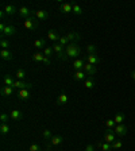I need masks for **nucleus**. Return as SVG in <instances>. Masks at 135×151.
Instances as JSON below:
<instances>
[{
	"label": "nucleus",
	"instance_id": "nucleus-34",
	"mask_svg": "<svg viewBox=\"0 0 135 151\" xmlns=\"http://www.w3.org/2000/svg\"><path fill=\"white\" fill-rule=\"evenodd\" d=\"M9 119H11V116H8L7 113H1V115H0V122H1V124H8Z\"/></svg>",
	"mask_w": 135,
	"mask_h": 151
},
{
	"label": "nucleus",
	"instance_id": "nucleus-46",
	"mask_svg": "<svg viewBox=\"0 0 135 151\" xmlns=\"http://www.w3.org/2000/svg\"><path fill=\"white\" fill-rule=\"evenodd\" d=\"M131 77H132V80H134V81H135V70L131 73Z\"/></svg>",
	"mask_w": 135,
	"mask_h": 151
},
{
	"label": "nucleus",
	"instance_id": "nucleus-3",
	"mask_svg": "<svg viewBox=\"0 0 135 151\" xmlns=\"http://www.w3.org/2000/svg\"><path fill=\"white\" fill-rule=\"evenodd\" d=\"M104 140L107 142V143H110V145H112L113 142L116 140V134L113 132V129H105V132H104Z\"/></svg>",
	"mask_w": 135,
	"mask_h": 151
},
{
	"label": "nucleus",
	"instance_id": "nucleus-23",
	"mask_svg": "<svg viewBox=\"0 0 135 151\" xmlns=\"http://www.w3.org/2000/svg\"><path fill=\"white\" fill-rule=\"evenodd\" d=\"M43 58H45L43 51H35V53L32 54V61H34V62H42Z\"/></svg>",
	"mask_w": 135,
	"mask_h": 151
},
{
	"label": "nucleus",
	"instance_id": "nucleus-38",
	"mask_svg": "<svg viewBox=\"0 0 135 151\" xmlns=\"http://www.w3.org/2000/svg\"><path fill=\"white\" fill-rule=\"evenodd\" d=\"M73 14H76V15H81L82 14V8L79 4H73Z\"/></svg>",
	"mask_w": 135,
	"mask_h": 151
},
{
	"label": "nucleus",
	"instance_id": "nucleus-8",
	"mask_svg": "<svg viewBox=\"0 0 135 151\" xmlns=\"http://www.w3.org/2000/svg\"><path fill=\"white\" fill-rule=\"evenodd\" d=\"M30 91H31L30 88H25V89H20V91H18V97H19V100H22V101L28 100V99L31 97V96H30Z\"/></svg>",
	"mask_w": 135,
	"mask_h": 151
},
{
	"label": "nucleus",
	"instance_id": "nucleus-4",
	"mask_svg": "<svg viewBox=\"0 0 135 151\" xmlns=\"http://www.w3.org/2000/svg\"><path fill=\"white\" fill-rule=\"evenodd\" d=\"M127 131H129V128H127V126L124 123H123V124H116L115 128H113V132H115L118 136H124L127 134Z\"/></svg>",
	"mask_w": 135,
	"mask_h": 151
},
{
	"label": "nucleus",
	"instance_id": "nucleus-9",
	"mask_svg": "<svg viewBox=\"0 0 135 151\" xmlns=\"http://www.w3.org/2000/svg\"><path fill=\"white\" fill-rule=\"evenodd\" d=\"M34 16L38 19V20H47L49 19V12L45 11V9H38V11H34Z\"/></svg>",
	"mask_w": 135,
	"mask_h": 151
},
{
	"label": "nucleus",
	"instance_id": "nucleus-2",
	"mask_svg": "<svg viewBox=\"0 0 135 151\" xmlns=\"http://www.w3.org/2000/svg\"><path fill=\"white\" fill-rule=\"evenodd\" d=\"M23 26H25L26 30H30V31H35L39 26V20H38L35 16H30V18L25 19L23 22Z\"/></svg>",
	"mask_w": 135,
	"mask_h": 151
},
{
	"label": "nucleus",
	"instance_id": "nucleus-29",
	"mask_svg": "<svg viewBox=\"0 0 135 151\" xmlns=\"http://www.w3.org/2000/svg\"><path fill=\"white\" fill-rule=\"evenodd\" d=\"M42 138L46 139V140H50L51 138H53V135H51V131L47 128H43L42 129Z\"/></svg>",
	"mask_w": 135,
	"mask_h": 151
},
{
	"label": "nucleus",
	"instance_id": "nucleus-33",
	"mask_svg": "<svg viewBox=\"0 0 135 151\" xmlns=\"http://www.w3.org/2000/svg\"><path fill=\"white\" fill-rule=\"evenodd\" d=\"M105 126H107L108 129H113L115 126H116V123H115L113 119H108V120H105Z\"/></svg>",
	"mask_w": 135,
	"mask_h": 151
},
{
	"label": "nucleus",
	"instance_id": "nucleus-11",
	"mask_svg": "<svg viewBox=\"0 0 135 151\" xmlns=\"http://www.w3.org/2000/svg\"><path fill=\"white\" fill-rule=\"evenodd\" d=\"M84 65H85V60L84 58H77V60L73 61V69L74 72H79V70H82L84 69Z\"/></svg>",
	"mask_w": 135,
	"mask_h": 151
},
{
	"label": "nucleus",
	"instance_id": "nucleus-7",
	"mask_svg": "<svg viewBox=\"0 0 135 151\" xmlns=\"http://www.w3.org/2000/svg\"><path fill=\"white\" fill-rule=\"evenodd\" d=\"M84 60H85V62L92 63V65H95V66L100 62V58L97 57V54H87V55L84 57Z\"/></svg>",
	"mask_w": 135,
	"mask_h": 151
},
{
	"label": "nucleus",
	"instance_id": "nucleus-6",
	"mask_svg": "<svg viewBox=\"0 0 135 151\" xmlns=\"http://www.w3.org/2000/svg\"><path fill=\"white\" fill-rule=\"evenodd\" d=\"M12 88L14 89H18V91L25 89V88H30V89H31L32 88V84H31V82H25V81H20V80H16Z\"/></svg>",
	"mask_w": 135,
	"mask_h": 151
},
{
	"label": "nucleus",
	"instance_id": "nucleus-5",
	"mask_svg": "<svg viewBox=\"0 0 135 151\" xmlns=\"http://www.w3.org/2000/svg\"><path fill=\"white\" fill-rule=\"evenodd\" d=\"M85 72V74L88 76V77H92V76L96 74V72H97V69H96V66L92 65V63H88V62H85L84 65V69H82Z\"/></svg>",
	"mask_w": 135,
	"mask_h": 151
},
{
	"label": "nucleus",
	"instance_id": "nucleus-21",
	"mask_svg": "<svg viewBox=\"0 0 135 151\" xmlns=\"http://www.w3.org/2000/svg\"><path fill=\"white\" fill-rule=\"evenodd\" d=\"M62 142H64V138L62 136H53V138L49 140V146H60L62 145Z\"/></svg>",
	"mask_w": 135,
	"mask_h": 151
},
{
	"label": "nucleus",
	"instance_id": "nucleus-30",
	"mask_svg": "<svg viewBox=\"0 0 135 151\" xmlns=\"http://www.w3.org/2000/svg\"><path fill=\"white\" fill-rule=\"evenodd\" d=\"M53 50H54V53L58 55V54H61L64 50H65V47L61 46L60 43H54V45H53Z\"/></svg>",
	"mask_w": 135,
	"mask_h": 151
},
{
	"label": "nucleus",
	"instance_id": "nucleus-37",
	"mask_svg": "<svg viewBox=\"0 0 135 151\" xmlns=\"http://www.w3.org/2000/svg\"><path fill=\"white\" fill-rule=\"evenodd\" d=\"M100 148L103 151H111L112 150V145H110V143H107V142H104V143L101 142V147Z\"/></svg>",
	"mask_w": 135,
	"mask_h": 151
},
{
	"label": "nucleus",
	"instance_id": "nucleus-26",
	"mask_svg": "<svg viewBox=\"0 0 135 151\" xmlns=\"http://www.w3.org/2000/svg\"><path fill=\"white\" fill-rule=\"evenodd\" d=\"M34 46L37 47L38 50H39V49H45V47H46V41H45V39H35Z\"/></svg>",
	"mask_w": 135,
	"mask_h": 151
},
{
	"label": "nucleus",
	"instance_id": "nucleus-28",
	"mask_svg": "<svg viewBox=\"0 0 135 151\" xmlns=\"http://www.w3.org/2000/svg\"><path fill=\"white\" fill-rule=\"evenodd\" d=\"M26 76H27V74H26V72L23 69H18V70H16V73H15V77L18 80H20V81H25Z\"/></svg>",
	"mask_w": 135,
	"mask_h": 151
},
{
	"label": "nucleus",
	"instance_id": "nucleus-32",
	"mask_svg": "<svg viewBox=\"0 0 135 151\" xmlns=\"http://www.w3.org/2000/svg\"><path fill=\"white\" fill-rule=\"evenodd\" d=\"M96 46H95L93 43H88L87 45V53L88 54H96Z\"/></svg>",
	"mask_w": 135,
	"mask_h": 151
},
{
	"label": "nucleus",
	"instance_id": "nucleus-47",
	"mask_svg": "<svg viewBox=\"0 0 135 151\" xmlns=\"http://www.w3.org/2000/svg\"><path fill=\"white\" fill-rule=\"evenodd\" d=\"M42 151H49V150H42Z\"/></svg>",
	"mask_w": 135,
	"mask_h": 151
},
{
	"label": "nucleus",
	"instance_id": "nucleus-27",
	"mask_svg": "<svg viewBox=\"0 0 135 151\" xmlns=\"http://www.w3.org/2000/svg\"><path fill=\"white\" fill-rule=\"evenodd\" d=\"M124 119H126V116H124L122 112L116 113V115H115V117H113V120H115V123H116V124H123Z\"/></svg>",
	"mask_w": 135,
	"mask_h": 151
},
{
	"label": "nucleus",
	"instance_id": "nucleus-1",
	"mask_svg": "<svg viewBox=\"0 0 135 151\" xmlns=\"http://www.w3.org/2000/svg\"><path fill=\"white\" fill-rule=\"evenodd\" d=\"M65 53L68 55V58H79V55L81 54V49L77 43H69L65 47Z\"/></svg>",
	"mask_w": 135,
	"mask_h": 151
},
{
	"label": "nucleus",
	"instance_id": "nucleus-15",
	"mask_svg": "<svg viewBox=\"0 0 135 151\" xmlns=\"http://www.w3.org/2000/svg\"><path fill=\"white\" fill-rule=\"evenodd\" d=\"M73 80H74V81H85V80H87V74H85L84 70L74 72L73 73Z\"/></svg>",
	"mask_w": 135,
	"mask_h": 151
},
{
	"label": "nucleus",
	"instance_id": "nucleus-25",
	"mask_svg": "<svg viewBox=\"0 0 135 151\" xmlns=\"http://www.w3.org/2000/svg\"><path fill=\"white\" fill-rule=\"evenodd\" d=\"M84 86L87 89H92V88H95V80H93V77H88V78L84 81Z\"/></svg>",
	"mask_w": 135,
	"mask_h": 151
},
{
	"label": "nucleus",
	"instance_id": "nucleus-12",
	"mask_svg": "<svg viewBox=\"0 0 135 151\" xmlns=\"http://www.w3.org/2000/svg\"><path fill=\"white\" fill-rule=\"evenodd\" d=\"M15 32H16V28L14 27V26L7 24L6 28H4V31L1 32V37H3V38H6V37H12V35H15Z\"/></svg>",
	"mask_w": 135,
	"mask_h": 151
},
{
	"label": "nucleus",
	"instance_id": "nucleus-10",
	"mask_svg": "<svg viewBox=\"0 0 135 151\" xmlns=\"http://www.w3.org/2000/svg\"><path fill=\"white\" fill-rule=\"evenodd\" d=\"M19 15L22 16L23 19H27V18H30V16H32L34 15V12H32L31 9L28 8V7H20V8H19Z\"/></svg>",
	"mask_w": 135,
	"mask_h": 151
},
{
	"label": "nucleus",
	"instance_id": "nucleus-20",
	"mask_svg": "<svg viewBox=\"0 0 135 151\" xmlns=\"http://www.w3.org/2000/svg\"><path fill=\"white\" fill-rule=\"evenodd\" d=\"M15 81H16V80L14 78V76H11V74L4 76V78H3V82H4V85H6V86H14Z\"/></svg>",
	"mask_w": 135,
	"mask_h": 151
},
{
	"label": "nucleus",
	"instance_id": "nucleus-41",
	"mask_svg": "<svg viewBox=\"0 0 135 151\" xmlns=\"http://www.w3.org/2000/svg\"><path fill=\"white\" fill-rule=\"evenodd\" d=\"M30 151H42L41 147L38 145H35V143H32V145H30Z\"/></svg>",
	"mask_w": 135,
	"mask_h": 151
},
{
	"label": "nucleus",
	"instance_id": "nucleus-31",
	"mask_svg": "<svg viewBox=\"0 0 135 151\" xmlns=\"http://www.w3.org/2000/svg\"><path fill=\"white\" fill-rule=\"evenodd\" d=\"M8 132H9V126L8 124H1V126H0V134H1V136L8 135Z\"/></svg>",
	"mask_w": 135,
	"mask_h": 151
},
{
	"label": "nucleus",
	"instance_id": "nucleus-40",
	"mask_svg": "<svg viewBox=\"0 0 135 151\" xmlns=\"http://www.w3.org/2000/svg\"><path fill=\"white\" fill-rule=\"evenodd\" d=\"M122 147H123V143L120 140H115L112 143V148H115V150H120Z\"/></svg>",
	"mask_w": 135,
	"mask_h": 151
},
{
	"label": "nucleus",
	"instance_id": "nucleus-17",
	"mask_svg": "<svg viewBox=\"0 0 135 151\" xmlns=\"http://www.w3.org/2000/svg\"><path fill=\"white\" fill-rule=\"evenodd\" d=\"M47 38H49V39H50L51 42H54V43H56V42H58V41H60L61 35L58 34V32H57L56 30H50V31L47 32Z\"/></svg>",
	"mask_w": 135,
	"mask_h": 151
},
{
	"label": "nucleus",
	"instance_id": "nucleus-42",
	"mask_svg": "<svg viewBox=\"0 0 135 151\" xmlns=\"http://www.w3.org/2000/svg\"><path fill=\"white\" fill-rule=\"evenodd\" d=\"M84 151H96V147H95L93 145H88L87 147H85Z\"/></svg>",
	"mask_w": 135,
	"mask_h": 151
},
{
	"label": "nucleus",
	"instance_id": "nucleus-45",
	"mask_svg": "<svg viewBox=\"0 0 135 151\" xmlns=\"http://www.w3.org/2000/svg\"><path fill=\"white\" fill-rule=\"evenodd\" d=\"M7 14H6V11H4V9H1V11H0V18L1 19H4V16H6Z\"/></svg>",
	"mask_w": 135,
	"mask_h": 151
},
{
	"label": "nucleus",
	"instance_id": "nucleus-44",
	"mask_svg": "<svg viewBox=\"0 0 135 151\" xmlns=\"http://www.w3.org/2000/svg\"><path fill=\"white\" fill-rule=\"evenodd\" d=\"M6 23H0V31H1V32H3L4 31V28H6Z\"/></svg>",
	"mask_w": 135,
	"mask_h": 151
},
{
	"label": "nucleus",
	"instance_id": "nucleus-24",
	"mask_svg": "<svg viewBox=\"0 0 135 151\" xmlns=\"http://www.w3.org/2000/svg\"><path fill=\"white\" fill-rule=\"evenodd\" d=\"M68 100H69L68 96H66L65 93H62L57 97V104H58V105H66V104H68Z\"/></svg>",
	"mask_w": 135,
	"mask_h": 151
},
{
	"label": "nucleus",
	"instance_id": "nucleus-16",
	"mask_svg": "<svg viewBox=\"0 0 135 151\" xmlns=\"http://www.w3.org/2000/svg\"><path fill=\"white\" fill-rule=\"evenodd\" d=\"M0 93H1V96H4V97H9V96H12L14 94V88L12 86H1V91H0Z\"/></svg>",
	"mask_w": 135,
	"mask_h": 151
},
{
	"label": "nucleus",
	"instance_id": "nucleus-36",
	"mask_svg": "<svg viewBox=\"0 0 135 151\" xmlns=\"http://www.w3.org/2000/svg\"><path fill=\"white\" fill-rule=\"evenodd\" d=\"M58 43H60V45H61V46L66 47V46H68V45H69V43H70V42H69V41H68V38H66V37H65V35H62V37H61V38H60V41H58Z\"/></svg>",
	"mask_w": 135,
	"mask_h": 151
},
{
	"label": "nucleus",
	"instance_id": "nucleus-22",
	"mask_svg": "<svg viewBox=\"0 0 135 151\" xmlns=\"http://www.w3.org/2000/svg\"><path fill=\"white\" fill-rule=\"evenodd\" d=\"M0 57L3 61H11L12 60V53L9 50H1L0 51Z\"/></svg>",
	"mask_w": 135,
	"mask_h": 151
},
{
	"label": "nucleus",
	"instance_id": "nucleus-19",
	"mask_svg": "<svg viewBox=\"0 0 135 151\" xmlns=\"http://www.w3.org/2000/svg\"><path fill=\"white\" fill-rule=\"evenodd\" d=\"M9 116H11V119H12V120L18 122V120H22L23 119V113L20 112L19 109H12V111H11V113H9Z\"/></svg>",
	"mask_w": 135,
	"mask_h": 151
},
{
	"label": "nucleus",
	"instance_id": "nucleus-35",
	"mask_svg": "<svg viewBox=\"0 0 135 151\" xmlns=\"http://www.w3.org/2000/svg\"><path fill=\"white\" fill-rule=\"evenodd\" d=\"M0 46H1V50H8L9 47V42L4 38H1V41H0Z\"/></svg>",
	"mask_w": 135,
	"mask_h": 151
},
{
	"label": "nucleus",
	"instance_id": "nucleus-14",
	"mask_svg": "<svg viewBox=\"0 0 135 151\" xmlns=\"http://www.w3.org/2000/svg\"><path fill=\"white\" fill-rule=\"evenodd\" d=\"M3 9L6 11L7 15H9V16H12V15H15L16 12H19V8H16V7L12 6V4H7V6H4Z\"/></svg>",
	"mask_w": 135,
	"mask_h": 151
},
{
	"label": "nucleus",
	"instance_id": "nucleus-18",
	"mask_svg": "<svg viewBox=\"0 0 135 151\" xmlns=\"http://www.w3.org/2000/svg\"><path fill=\"white\" fill-rule=\"evenodd\" d=\"M60 11H61L62 14L73 12V4H72V3H64V4H61Z\"/></svg>",
	"mask_w": 135,
	"mask_h": 151
},
{
	"label": "nucleus",
	"instance_id": "nucleus-13",
	"mask_svg": "<svg viewBox=\"0 0 135 151\" xmlns=\"http://www.w3.org/2000/svg\"><path fill=\"white\" fill-rule=\"evenodd\" d=\"M66 38H68V41L70 42V43H76L77 41H80L81 39V37H80V34H77V32L74 31H70V32H66L65 35Z\"/></svg>",
	"mask_w": 135,
	"mask_h": 151
},
{
	"label": "nucleus",
	"instance_id": "nucleus-43",
	"mask_svg": "<svg viewBox=\"0 0 135 151\" xmlns=\"http://www.w3.org/2000/svg\"><path fill=\"white\" fill-rule=\"evenodd\" d=\"M42 62H43V63H46V65H49V63H50V60H49V57H45V58H43V61H42Z\"/></svg>",
	"mask_w": 135,
	"mask_h": 151
},
{
	"label": "nucleus",
	"instance_id": "nucleus-39",
	"mask_svg": "<svg viewBox=\"0 0 135 151\" xmlns=\"http://www.w3.org/2000/svg\"><path fill=\"white\" fill-rule=\"evenodd\" d=\"M53 53H54L53 47H45V49H43V54H45V57H49V58H50L51 54H53Z\"/></svg>",
	"mask_w": 135,
	"mask_h": 151
}]
</instances>
